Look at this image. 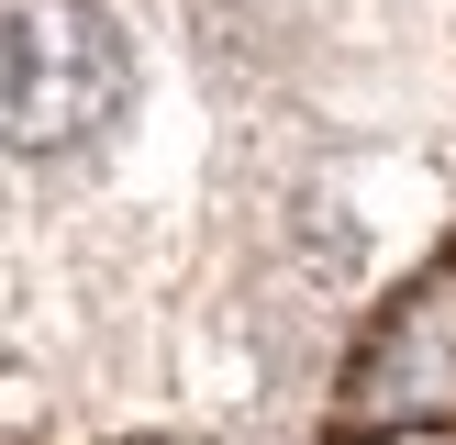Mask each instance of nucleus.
I'll list each match as a JSON object with an SVG mask.
<instances>
[{
	"instance_id": "1",
	"label": "nucleus",
	"mask_w": 456,
	"mask_h": 445,
	"mask_svg": "<svg viewBox=\"0 0 456 445\" xmlns=\"http://www.w3.org/2000/svg\"><path fill=\"white\" fill-rule=\"evenodd\" d=\"M134 101V44L101 0H22L12 12V145L67 156L111 134Z\"/></svg>"
},
{
	"instance_id": "2",
	"label": "nucleus",
	"mask_w": 456,
	"mask_h": 445,
	"mask_svg": "<svg viewBox=\"0 0 456 445\" xmlns=\"http://www.w3.org/2000/svg\"><path fill=\"white\" fill-rule=\"evenodd\" d=\"M456 423V245L368 323V345L346 356L334 390V445H379V434H445Z\"/></svg>"
},
{
	"instance_id": "3",
	"label": "nucleus",
	"mask_w": 456,
	"mask_h": 445,
	"mask_svg": "<svg viewBox=\"0 0 456 445\" xmlns=\"http://www.w3.org/2000/svg\"><path fill=\"white\" fill-rule=\"evenodd\" d=\"M134 445H167V434H134Z\"/></svg>"
}]
</instances>
